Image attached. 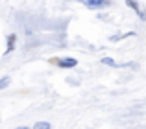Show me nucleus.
<instances>
[{"instance_id":"1","label":"nucleus","mask_w":146,"mask_h":129,"mask_svg":"<svg viewBox=\"0 0 146 129\" xmlns=\"http://www.w3.org/2000/svg\"><path fill=\"white\" fill-rule=\"evenodd\" d=\"M54 64H57V66L61 68H74L76 64H78V61H76L74 57H65V59H50Z\"/></svg>"},{"instance_id":"2","label":"nucleus","mask_w":146,"mask_h":129,"mask_svg":"<svg viewBox=\"0 0 146 129\" xmlns=\"http://www.w3.org/2000/svg\"><path fill=\"white\" fill-rule=\"evenodd\" d=\"M85 4L87 7H93V9H102V7H107L109 6V2L107 0H85Z\"/></svg>"},{"instance_id":"3","label":"nucleus","mask_w":146,"mask_h":129,"mask_svg":"<svg viewBox=\"0 0 146 129\" xmlns=\"http://www.w3.org/2000/svg\"><path fill=\"white\" fill-rule=\"evenodd\" d=\"M15 41H17V35L15 33H11L9 37H7V46H6V54H9L11 50L15 48Z\"/></svg>"},{"instance_id":"4","label":"nucleus","mask_w":146,"mask_h":129,"mask_svg":"<svg viewBox=\"0 0 146 129\" xmlns=\"http://www.w3.org/2000/svg\"><path fill=\"white\" fill-rule=\"evenodd\" d=\"M9 81H11V78H9V76H4V78L0 79V90H2V89H6V87L9 85Z\"/></svg>"},{"instance_id":"5","label":"nucleus","mask_w":146,"mask_h":129,"mask_svg":"<svg viewBox=\"0 0 146 129\" xmlns=\"http://www.w3.org/2000/svg\"><path fill=\"white\" fill-rule=\"evenodd\" d=\"M33 129H50V124L48 122H37L33 126Z\"/></svg>"},{"instance_id":"6","label":"nucleus","mask_w":146,"mask_h":129,"mask_svg":"<svg viewBox=\"0 0 146 129\" xmlns=\"http://www.w3.org/2000/svg\"><path fill=\"white\" fill-rule=\"evenodd\" d=\"M102 63H104V64H109V66H118V64L115 63L111 57H102Z\"/></svg>"},{"instance_id":"7","label":"nucleus","mask_w":146,"mask_h":129,"mask_svg":"<svg viewBox=\"0 0 146 129\" xmlns=\"http://www.w3.org/2000/svg\"><path fill=\"white\" fill-rule=\"evenodd\" d=\"M19 129H30V127H19Z\"/></svg>"}]
</instances>
